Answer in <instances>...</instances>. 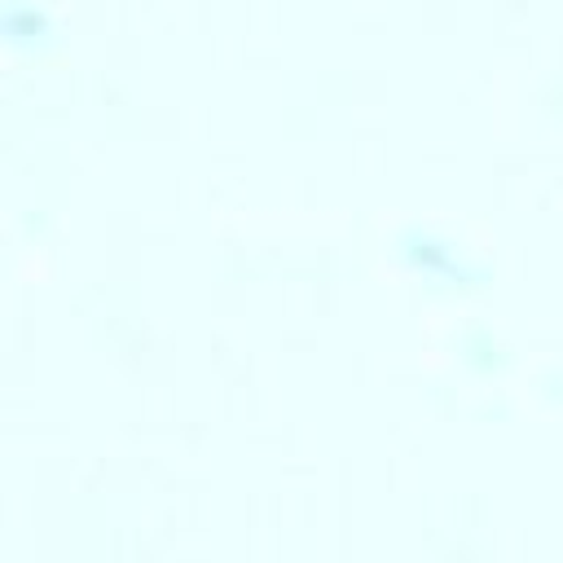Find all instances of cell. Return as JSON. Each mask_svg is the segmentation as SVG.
I'll list each match as a JSON object with an SVG mask.
<instances>
[{
  "instance_id": "obj_3",
  "label": "cell",
  "mask_w": 563,
  "mask_h": 563,
  "mask_svg": "<svg viewBox=\"0 0 563 563\" xmlns=\"http://www.w3.org/2000/svg\"><path fill=\"white\" fill-rule=\"evenodd\" d=\"M0 35L13 53L31 57V53H48L57 44V22L40 4H9L0 18Z\"/></svg>"
},
{
  "instance_id": "obj_2",
  "label": "cell",
  "mask_w": 563,
  "mask_h": 563,
  "mask_svg": "<svg viewBox=\"0 0 563 563\" xmlns=\"http://www.w3.org/2000/svg\"><path fill=\"white\" fill-rule=\"evenodd\" d=\"M453 356L479 383H497L515 369V347L501 334H493V325H484V321H466L453 334Z\"/></svg>"
},
{
  "instance_id": "obj_1",
  "label": "cell",
  "mask_w": 563,
  "mask_h": 563,
  "mask_svg": "<svg viewBox=\"0 0 563 563\" xmlns=\"http://www.w3.org/2000/svg\"><path fill=\"white\" fill-rule=\"evenodd\" d=\"M391 268L413 277L427 295H479L493 286V268L471 260L462 251V242H453L440 229L427 224H405L391 233V251H387Z\"/></svg>"
}]
</instances>
